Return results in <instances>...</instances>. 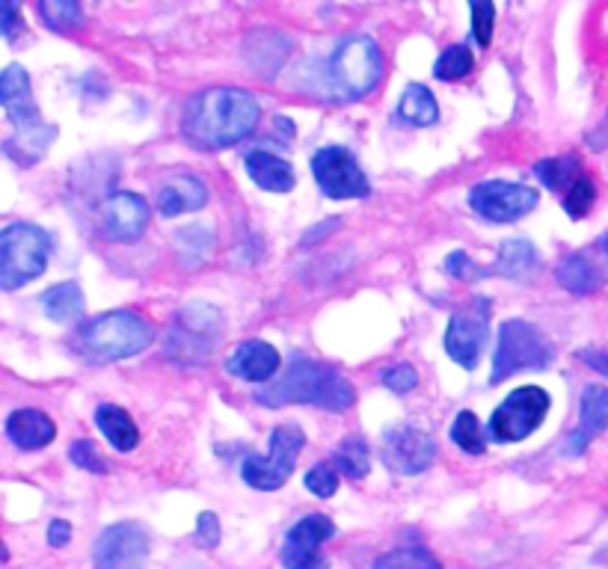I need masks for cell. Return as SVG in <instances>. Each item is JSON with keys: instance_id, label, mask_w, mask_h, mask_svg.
I'll use <instances>...</instances> for the list:
<instances>
[{"instance_id": "cell-38", "label": "cell", "mask_w": 608, "mask_h": 569, "mask_svg": "<svg viewBox=\"0 0 608 569\" xmlns=\"http://www.w3.org/2000/svg\"><path fill=\"white\" fill-rule=\"evenodd\" d=\"M383 386L392 392H398V395L413 392L418 386L416 368H409V365H392V368L383 374Z\"/></svg>"}, {"instance_id": "cell-17", "label": "cell", "mask_w": 608, "mask_h": 569, "mask_svg": "<svg viewBox=\"0 0 608 569\" xmlns=\"http://www.w3.org/2000/svg\"><path fill=\"white\" fill-rule=\"evenodd\" d=\"M149 202L136 193H116L104 202L101 209V220H104V232H108L113 241H122V244H134L140 241L149 226Z\"/></svg>"}, {"instance_id": "cell-5", "label": "cell", "mask_w": 608, "mask_h": 569, "mask_svg": "<svg viewBox=\"0 0 608 569\" xmlns=\"http://www.w3.org/2000/svg\"><path fill=\"white\" fill-rule=\"evenodd\" d=\"M383 54L377 42L368 37H347L330 54L324 83L327 92L338 101H356L381 83Z\"/></svg>"}, {"instance_id": "cell-29", "label": "cell", "mask_w": 608, "mask_h": 569, "mask_svg": "<svg viewBox=\"0 0 608 569\" xmlns=\"http://www.w3.org/2000/svg\"><path fill=\"white\" fill-rule=\"evenodd\" d=\"M333 466L351 480H363L372 469V457H368V445L359 436H347L333 454Z\"/></svg>"}, {"instance_id": "cell-7", "label": "cell", "mask_w": 608, "mask_h": 569, "mask_svg": "<svg viewBox=\"0 0 608 569\" xmlns=\"http://www.w3.org/2000/svg\"><path fill=\"white\" fill-rule=\"evenodd\" d=\"M555 359L553 344L546 342V335L537 326L526 321H505L499 326V344L493 356L490 383L499 386L519 370H544Z\"/></svg>"}, {"instance_id": "cell-4", "label": "cell", "mask_w": 608, "mask_h": 569, "mask_svg": "<svg viewBox=\"0 0 608 569\" xmlns=\"http://www.w3.org/2000/svg\"><path fill=\"white\" fill-rule=\"evenodd\" d=\"M152 342H155V326L134 312H108V315L92 317L78 333L81 353L99 365L136 356Z\"/></svg>"}, {"instance_id": "cell-26", "label": "cell", "mask_w": 608, "mask_h": 569, "mask_svg": "<svg viewBox=\"0 0 608 569\" xmlns=\"http://www.w3.org/2000/svg\"><path fill=\"white\" fill-rule=\"evenodd\" d=\"M398 113L404 122H409V125L427 128L439 119V104H436L434 92L427 90V87H422V83H409L407 90L401 92Z\"/></svg>"}, {"instance_id": "cell-36", "label": "cell", "mask_w": 608, "mask_h": 569, "mask_svg": "<svg viewBox=\"0 0 608 569\" xmlns=\"http://www.w3.org/2000/svg\"><path fill=\"white\" fill-rule=\"evenodd\" d=\"M493 21H496V3H490V0L473 3V33H475V42H478L482 48H490Z\"/></svg>"}, {"instance_id": "cell-15", "label": "cell", "mask_w": 608, "mask_h": 569, "mask_svg": "<svg viewBox=\"0 0 608 569\" xmlns=\"http://www.w3.org/2000/svg\"><path fill=\"white\" fill-rule=\"evenodd\" d=\"M336 534V525L327 516L310 514L303 516L282 542V567L285 569H327V558L321 546Z\"/></svg>"}, {"instance_id": "cell-27", "label": "cell", "mask_w": 608, "mask_h": 569, "mask_svg": "<svg viewBox=\"0 0 608 569\" xmlns=\"http://www.w3.org/2000/svg\"><path fill=\"white\" fill-rule=\"evenodd\" d=\"M558 282H561L564 288L581 297V294H590V291L599 285V273L594 271V264L585 258V255H567L561 264H558V271H555Z\"/></svg>"}, {"instance_id": "cell-34", "label": "cell", "mask_w": 608, "mask_h": 569, "mask_svg": "<svg viewBox=\"0 0 608 569\" xmlns=\"http://www.w3.org/2000/svg\"><path fill=\"white\" fill-rule=\"evenodd\" d=\"M594 202H597V184L588 175H581L576 184L570 187V193L564 196V211H567V217L570 220H581L594 209Z\"/></svg>"}, {"instance_id": "cell-33", "label": "cell", "mask_w": 608, "mask_h": 569, "mask_svg": "<svg viewBox=\"0 0 608 569\" xmlns=\"http://www.w3.org/2000/svg\"><path fill=\"white\" fill-rule=\"evenodd\" d=\"M452 443L457 448H464L466 454H484V436H482V425H478V418L475 413L464 409V413H457L452 425Z\"/></svg>"}, {"instance_id": "cell-22", "label": "cell", "mask_w": 608, "mask_h": 569, "mask_svg": "<svg viewBox=\"0 0 608 569\" xmlns=\"http://www.w3.org/2000/svg\"><path fill=\"white\" fill-rule=\"evenodd\" d=\"M246 172L267 193H288L297 184L291 163L276 158L273 152H264V149H255V152L246 154Z\"/></svg>"}, {"instance_id": "cell-44", "label": "cell", "mask_w": 608, "mask_h": 569, "mask_svg": "<svg viewBox=\"0 0 608 569\" xmlns=\"http://www.w3.org/2000/svg\"><path fill=\"white\" fill-rule=\"evenodd\" d=\"M581 359L588 362V365H594V368H597V370H602V374H608V356H606V353L581 350Z\"/></svg>"}, {"instance_id": "cell-32", "label": "cell", "mask_w": 608, "mask_h": 569, "mask_svg": "<svg viewBox=\"0 0 608 569\" xmlns=\"http://www.w3.org/2000/svg\"><path fill=\"white\" fill-rule=\"evenodd\" d=\"M473 65H475V57L469 48L452 45V48H445L443 54H439V60H436L434 65V74L439 78V81L452 83V81H460V78H466V74L473 72Z\"/></svg>"}, {"instance_id": "cell-21", "label": "cell", "mask_w": 608, "mask_h": 569, "mask_svg": "<svg viewBox=\"0 0 608 569\" xmlns=\"http://www.w3.org/2000/svg\"><path fill=\"white\" fill-rule=\"evenodd\" d=\"M7 436L12 439V445H19L21 451H37V448L54 443L57 427L39 409H16L7 418Z\"/></svg>"}, {"instance_id": "cell-45", "label": "cell", "mask_w": 608, "mask_h": 569, "mask_svg": "<svg viewBox=\"0 0 608 569\" xmlns=\"http://www.w3.org/2000/svg\"><path fill=\"white\" fill-rule=\"evenodd\" d=\"M599 246H602V250H606V253H608V235L602 237V241H599Z\"/></svg>"}, {"instance_id": "cell-24", "label": "cell", "mask_w": 608, "mask_h": 569, "mask_svg": "<svg viewBox=\"0 0 608 569\" xmlns=\"http://www.w3.org/2000/svg\"><path fill=\"white\" fill-rule=\"evenodd\" d=\"M83 308L87 303H83V291L78 282H60L42 294V312L57 324H72L83 315Z\"/></svg>"}, {"instance_id": "cell-9", "label": "cell", "mask_w": 608, "mask_h": 569, "mask_svg": "<svg viewBox=\"0 0 608 569\" xmlns=\"http://www.w3.org/2000/svg\"><path fill=\"white\" fill-rule=\"evenodd\" d=\"M549 404L553 400L540 386H523V389L510 392L493 413L490 436L496 443H523L544 425Z\"/></svg>"}, {"instance_id": "cell-20", "label": "cell", "mask_w": 608, "mask_h": 569, "mask_svg": "<svg viewBox=\"0 0 608 569\" xmlns=\"http://www.w3.org/2000/svg\"><path fill=\"white\" fill-rule=\"evenodd\" d=\"M205 202H209L205 181L196 179V175H188V172L166 179V184L158 193V211L164 217H182L188 211H200Z\"/></svg>"}, {"instance_id": "cell-3", "label": "cell", "mask_w": 608, "mask_h": 569, "mask_svg": "<svg viewBox=\"0 0 608 569\" xmlns=\"http://www.w3.org/2000/svg\"><path fill=\"white\" fill-rule=\"evenodd\" d=\"M0 104H3L12 128H16V134L7 140V154H16L21 145V154L16 161H39L57 131L42 122V113H39L37 101H33V87H30L28 72L21 65H10L0 78Z\"/></svg>"}, {"instance_id": "cell-42", "label": "cell", "mask_w": 608, "mask_h": 569, "mask_svg": "<svg viewBox=\"0 0 608 569\" xmlns=\"http://www.w3.org/2000/svg\"><path fill=\"white\" fill-rule=\"evenodd\" d=\"M445 271L452 273V276H457V280H464V276L473 273V262H469V255L466 253H452L445 258Z\"/></svg>"}, {"instance_id": "cell-25", "label": "cell", "mask_w": 608, "mask_h": 569, "mask_svg": "<svg viewBox=\"0 0 608 569\" xmlns=\"http://www.w3.org/2000/svg\"><path fill=\"white\" fill-rule=\"evenodd\" d=\"M537 264H540V255L526 237H514V241H505L499 246L496 271L501 276H508V280H528L537 271Z\"/></svg>"}, {"instance_id": "cell-23", "label": "cell", "mask_w": 608, "mask_h": 569, "mask_svg": "<svg viewBox=\"0 0 608 569\" xmlns=\"http://www.w3.org/2000/svg\"><path fill=\"white\" fill-rule=\"evenodd\" d=\"M95 425L108 443L116 448V451H134L136 443H140V430H136L134 418L128 416L125 409L113 407V404H101L95 409Z\"/></svg>"}, {"instance_id": "cell-37", "label": "cell", "mask_w": 608, "mask_h": 569, "mask_svg": "<svg viewBox=\"0 0 608 569\" xmlns=\"http://www.w3.org/2000/svg\"><path fill=\"white\" fill-rule=\"evenodd\" d=\"M69 457H72L74 466H81V469L92 471V475H104L108 471V463L101 460L99 448L90 439H78V443L69 448Z\"/></svg>"}, {"instance_id": "cell-43", "label": "cell", "mask_w": 608, "mask_h": 569, "mask_svg": "<svg viewBox=\"0 0 608 569\" xmlns=\"http://www.w3.org/2000/svg\"><path fill=\"white\" fill-rule=\"evenodd\" d=\"M333 228H338V220H327V223H321V226L310 228V232H306V235H303V241H300V246L318 244L321 235H327V232H333Z\"/></svg>"}, {"instance_id": "cell-41", "label": "cell", "mask_w": 608, "mask_h": 569, "mask_svg": "<svg viewBox=\"0 0 608 569\" xmlns=\"http://www.w3.org/2000/svg\"><path fill=\"white\" fill-rule=\"evenodd\" d=\"M69 540H72V525L65 522V519H54V522L48 525V546L63 549Z\"/></svg>"}, {"instance_id": "cell-31", "label": "cell", "mask_w": 608, "mask_h": 569, "mask_svg": "<svg viewBox=\"0 0 608 569\" xmlns=\"http://www.w3.org/2000/svg\"><path fill=\"white\" fill-rule=\"evenodd\" d=\"M374 569H443V563L422 546L392 549L374 560Z\"/></svg>"}, {"instance_id": "cell-35", "label": "cell", "mask_w": 608, "mask_h": 569, "mask_svg": "<svg viewBox=\"0 0 608 569\" xmlns=\"http://www.w3.org/2000/svg\"><path fill=\"white\" fill-rule=\"evenodd\" d=\"M303 484H306V489L315 492L318 498H330L338 489V469L333 463H318V466H312V469L306 471V480H303Z\"/></svg>"}, {"instance_id": "cell-40", "label": "cell", "mask_w": 608, "mask_h": 569, "mask_svg": "<svg viewBox=\"0 0 608 569\" xmlns=\"http://www.w3.org/2000/svg\"><path fill=\"white\" fill-rule=\"evenodd\" d=\"M196 537L202 540L205 549H214L220 542V522L214 514H200V522H196Z\"/></svg>"}, {"instance_id": "cell-30", "label": "cell", "mask_w": 608, "mask_h": 569, "mask_svg": "<svg viewBox=\"0 0 608 569\" xmlns=\"http://www.w3.org/2000/svg\"><path fill=\"white\" fill-rule=\"evenodd\" d=\"M37 10L45 19L48 28L57 30V33H72L83 24L81 7L74 0H42Z\"/></svg>"}, {"instance_id": "cell-2", "label": "cell", "mask_w": 608, "mask_h": 569, "mask_svg": "<svg viewBox=\"0 0 608 569\" xmlns=\"http://www.w3.org/2000/svg\"><path fill=\"white\" fill-rule=\"evenodd\" d=\"M262 407H291V404H312L330 413H347L356 404V392L345 374L324 362L297 359L285 370V377L267 383L255 392Z\"/></svg>"}, {"instance_id": "cell-1", "label": "cell", "mask_w": 608, "mask_h": 569, "mask_svg": "<svg viewBox=\"0 0 608 569\" xmlns=\"http://www.w3.org/2000/svg\"><path fill=\"white\" fill-rule=\"evenodd\" d=\"M262 119L253 92L214 87L193 95L184 108L182 134L196 149H229L250 136Z\"/></svg>"}, {"instance_id": "cell-8", "label": "cell", "mask_w": 608, "mask_h": 569, "mask_svg": "<svg viewBox=\"0 0 608 569\" xmlns=\"http://www.w3.org/2000/svg\"><path fill=\"white\" fill-rule=\"evenodd\" d=\"M303 445H306V436L297 425H280L271 434V451L250 454L241 466V475L253 489L273 492L291 478Z\"/></svg>"}, {"instance_id": "cell-10", "label": "cell", "mask_w": 608, "mask_h": 569, "mask_svg": "<svg viewBox=\"0 0 608 569\" xmlns=\"http://www.w3.org/2000/svg\"><path fill=\"white\" fill-rule=\"evenodd\" d=\"M220 342L217 312L211 306H184L179 321H175L166 353L170 359L184 362V365H202L209 353Z\"/></svg>"}, {"instance_id": "cell-14", "label": "cell", "mask_w": 608, "mask_h": 569, "mask_svg": "<svg viewBox=\"0 0 608 569\" xmlns=\"http://www.w3.org/2000/svg\"><path fill=\"white\" fill-rule=\"evenodd\" d=\"M145 560H149V534L136 522L110 525L92 549L95 569H143Z\"/></svg>"}, {"instance_id": "cell-6", "label": "cell", "mask_w": 608, "mask_h": 569, "mask_svg": "<svg viewBox=\"0 0 608 569\" xmlns=\"http://www.w3.org/2000/svg\"><path fill=\"white\" fill-rule=\"evenodd\" d=\"M51 258V237L33 223H10L0 235V285L16 291L39 280Z\"/></svg>"}, {"instance_id": "cell-28", "label": "cell", "mask_w": 608, "mask_h": 569, "mask_svg": "<svg viewBox=\"0 0 608 569\" xmlns=\"http://www.w3.org/2000/svg\"><path fill=\"white\" fill-rule=\"evenodd\" d=\"M535 172L546 187L555 190V193H564V196H567L572 184L585 175L579 166V158H549V161L537 163Z\"/></svg>"}, {"instance_id": "cell-18", "label": "cell", "mask_w": 608, "mask_h": 569, "mask_svg": "<svg viewBox=\"0 0 608 569\" xmlns=\"http://www.w3.org/2000/svg\"><path fill=\"white\" fill-rule=\"evenodd\" d=\"M226 370L237 379L267 386V379L280 370V353L273 350L267 342H244L229 353Z\"/></svg>"}, {"instance_id": "cell-39", "label": "cell", "mask_w": 608, "mask_h": 569, "mask_svg": "<svg viewBox=\"0 0 608 569\" xmlns=\"http://www.w3.org/2000/svg\"><path fill=\"white\" fill-rule=\"evenodd\" d=\"M21 28H24V21L19 19V3H12V0L0 3V33H3V39H16Z\"/></svg>"}, {"instance_id": "cell-16", "label": "cell", "mask_w": 608, "mask_h": 569, "mask_svg": "<svg viewBox=\"0 0 608 569\" xmlns=\"http://www.w3.org/2000/svg\"><path fill=\"white\" fill-rule=\"evenodd\" d=\"M436 460L434 436L418 427H392L383 436V463L395 475H422Z\"/></svg>"}, {"instance_id": "cell-19", "label": "cell", "mask_w": 608, "mask_h": 569, "mask_svg": "<svg viewBox=\"0 0 608 569\" xmlns=\"http://www.w3.org/2000/svg\"><path fill=\"white\" fill-rule=\"evenodd\" d=\"M608 427V389L606 386H597V383H590L581 392V409H579V427H576V434L570 436V443H567V454L570 457H579L594 436H599Z\"/></svg>"}, {"instance_id": "cell-11", "label": "cell", "mask_w": 608, "mask_h": 569, "mask_svg": "<svg viewBox=\"0 0 608 569\" xmlns=\"http://www.w3.org/2000/svg\"><path fill=\"white\" fill-rule=\"evenodd\" d=\"M312 172L330 200H365L372 193V184L365 179L359 161L342 145H324L321 152H315Z\"/></svg>"}, {"instance_id": "cell-13", "label": "cell", "mask_w": 608, "mask_h": 569, "mask_svg": "<svg viewBox=\"0 0 608 569\" xmlns=\"http://www.w3.org/2000/svg\"><path fill=\"white\" fill-rule=\"evenodd\" d=\"M487 333H490V299L478 297L466 312H457V315L448 321V329H445V350H448V356H452L460 368L473 370L484 350Z\"/></svg>"}, {"instance_id": "cell-12", "label": "cell", "mask_w": 608, "mask_h": 569, "mask_svg": "<svg viewBox=\"0 0 608 569\" xmlns=\"http://www.w3.org/2000/svg\"><path fill=\"white\" fill-rule=\"evenodd\" d=\"M537 190L508 181H484L469 193V205L475 214H482L490 223H517L537 209Z\"/></svg>"}]
</instances>
